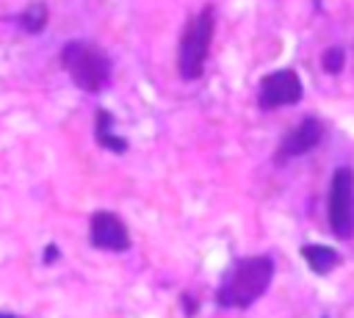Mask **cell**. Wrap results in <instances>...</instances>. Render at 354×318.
Listing matches in <instances>:
<instances>
[{"label": "cell", "instance_id": "obj_1", "mask_svg": "<svg viewBox=\"0 0 354 318\" xmlns=\"http://www.w3.org/2000/svg\"><path fill=\"white\" fill-rule=\"evenodd\" d=\"M274 277V260L268 254H254V257H243L232 274L221 282L216 301L221 307H235V310H246L249 304H254V299H260Z\"/></svg>", "mask_w": 354, "mask_h": 318}, {"label": "cell", "instance_id": "obj_2", "mask_svg": "<svg viewBox=\"0 0 354 318\" xmlns=\"http://www.w3.org/2000/svg\"><path fill=\"white\" fill-rule=\"evenodd\" d=\"M213 30H216L213 6H205L196 17H191L185 22L183 36H180V47H177V69H180L183 80H199L202 77L207 50L213 41Z\"/></svg>", "mask_w": 354, "mask_h": 318}, {"label": "cell", "instance_id": "obj_3", "mask_svg": "<svg viewBox=\"0 0 354 318\" xmlns=\"http://www.w3.org/2000/svg\"><path fill=\"white\" fill-rule=\"evenodd\" d=\"M61 66L69 72L72 83L88 94L102 91L111 77V58L86 41H69L61 50Z\"/></svg>", "mask_w": 354, "mask_h": 318}, {"label": "cell", "instance_id": "obj_4", "mask_svg": "<svg viewBox=\"0 0 354 318\" xmlns=\"http://www.w3.org/2000/svg\"><path fill=\"white\" fill-rule=\"evenodd\" d=\"M329 227L337 238H351L354 235V171L348 166L335 169L332 183H329Z\"/></svg>", "mask_w": 354, "mask_h": 318}, {"label": "cell", "instance_id": "obj_5", "mask_svg": "<svg viewBox=\"0 0 354 318\" xmlns=\"http://www.w3.org/2000/svg\"><path fill=\"white\" fill-rule=\"evenodd\" d=\"M304 94L301 80L293 69H277L271 75H266L260 80V91H257V105L263 111H274L282 105H293L299 102Z\"/></svg>", "mask_w": 354, "mask_h": 318}, {"label": "cell", "instance_id": "obj_6", "mask_svg": "<svg viewBox=\"0 0 354 318\" xmlns=\"http://www.w3.org/2000/svg\"><path fill=\"white\" fill-rule=\"evenodd\" d=\"M91 243L105 252H124L130 249V232L116 213L97 210L91 216Z\"/></svg>", "mask_w": 354, "mask_h": 318}, {"label": "cell", "instance_id": "obj_7", "mask_svg": "<svg viewBox=\"0 0 354 318\" xmlns=\"http://www.w3.org/2000/svg\"><path fill=\"white\" fill-rule=\"evenodd\" d=\"M324 138V124L315 116L301 119L296 127H290L277 149V160H288V158H299L307 155L310 149H315V144Z\"/></svg>", "mask_w": 354, "mask_h": 318}, {"label": "cell", "instance_id": "obj_8", "mask_svg": "<svg viewBox=\"0 0 354 318\" xmlns=\"http://www.w3.org/2000/svg\"><path fill=\"white\" fill-rule=\"evenodd\" d=\"M301 257L307 260V265L315 274H329L340 263V254L332 246H324V243H307V246H301Z\"/></svg>", "mask_w": 354, "mask_h": 318}, {"label": "cell", "instance_id": "obj_9", "mask_svg": "<svg viewBox=\"0 0 354 318\" xmlns=\"http://www.w3.org/2000/svg\"><path fill=\"white\" fill-rule=\"evenodd\" d=\"M94 138L100 147L111 149V152H124L127 149V141L122 135H113V116L108 111H97L94 116Z\"/></svg>", "mask_w": 354, "mask_h": 318}, {"label": "cell", "instance_id": "obj_10", "mask_svg": "<svg viewBox=\"0 0 354 318\" xmlns=\"http://www.w3.org/2000/svg\"><path fill=\"white\" fill-rule=\"evenodd\" d=\"M47 17H50V11H47L44 3H30V6L19 14V25H22L25 33H39V30H44Z\"/></svg>", "mask_w": 354, "mask_h": 318}, {"label": "cell", "instance_id": "obj_11", "mask_svg": "<svg viewBox=\"0 0 354 318\" xmlns=\"http://www.w3.org/2000/svg\"><path fill=\"white\" fill-rule=\"evenodd\" d=\"M321 66H324V72H329V75H340L343 66H346V53H343V47H329V50L324 53V58H321Z\"/></svg>", "mask_w": 354, "mask_h": 318}, {"label": "cell", "instance_id": "obj_12", "mask_svg": "<svg viewBox=\"0 0 354 318\" xmlns=\"http://www.w3.org/2000/svg\"><path fill=\"white\" fill-rule=\"evenodd\" d=\"M58 260V249L55 246H47L44 249V263H55Z\"/></svg>", "mask_w": 354, "mask_h": 318}, {"label": "cell", "instance_id": "obj_13", "mask_svg": "<svg viewBox=\"0 0 354 318\" xmlns=\"http://www.w3.org/2000/svg\"><path fill=\"white\" fill-rule=\"evenodd\" d=\"M183 304H185V315H194L196 312V301L191 296H183Z\"/></svg>", "mask_w": 354, "mask_h": 318}, {"label": "cell", "instance_id": "obj_14", "mask_svg": "<svg viewBox=\"0 0 354 318\" xmlns=\"http://www.w3.org/2000/svg\"><path fill=\"white\" fill-rule=\"evenodd\" d=\"M0 318H19V315H11V312H0Z\"/></svg>", "mask_w": 354, "mask_h": 318}]
</instances>
